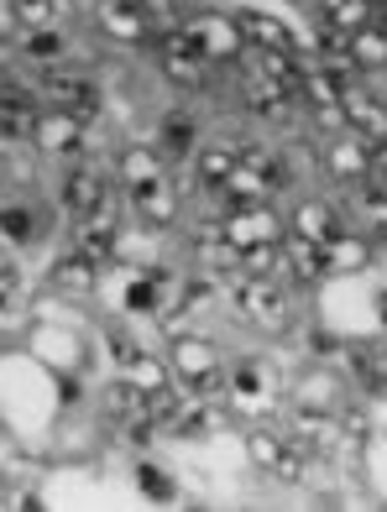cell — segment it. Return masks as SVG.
<instances>
[{
  "instance_id": "1",
  "label": "cell",
  "mask_w": 387,
  "mask_h": 512,
  "mask_svg": "<svg viewBox=\"0 0 387 512\" xmlns=\"http://www.w3.org/2000/svg\"><path fill=\"white\" fill-rule=\"evenodd\" d=\"M173 377L204 392V398H220L225 403V361H220V345L210 335H189V330H173Z\"/></svg>"
},
{
  "instance_id": "2",
  "label": "cell",
  "mask_w": 387,
  "mask_h": 512,
  "mask_svg": "<svg viewBox=\"0 0 387 512\" xmlns=\"http://www.w3.org/2000/svg\"><path fill=\"white\" fill-rule=\"evenodd\" d=\"M283 183H288V157L283 152L241 147V162H236L231 183L220 189V199H225V209H231V204H257V199H272Z\"/></svg>"
},
{
  "instance_id": "3",
  "label": "cell",
  "mask_w": 387,
  "mask_h": 512,
  "mask_svg": "<svg viewBox=\"0 0 387 512\" xmlns=\"http://www.w3.org/2000/svg\"><path fill=\"white\" fill-rule=\"evenodd\" d=\"M231 304L246 324H257L262 335H283L293 324V293H288L283 277H241Z\"/></svg>"
},
{
  "instance_id": "4",
  "label": "cell",
  "mask_w": 387,
  "mask_h": 512,
  "mask_svg": "<svg viewBox=\"0 0 387 512\" xmlns=\"http://www.w3.org/2000/svg\"><path fill=\"white\" fill-rule=\"evenodd\" d=\"M272 403H278V377H272L267 361L241 356L225 366V413L262 418V413H272Z\"/></svg>"
},
{
  "instance_id": "5",
  "label": "cell",
  "mask_w": 387,
  "mask_h": 512,
  "mask_svg": "<svg viewBox=\"0 0 387 512\" xmlns=\"http://www.w3.org/2000/svg\"><path fill=\"white\" fill-rule=\"evenodd\" d=\"M184 37H189V48L204 58V63H241L246 53V32H241V21L236 16H225V11H194L184 16Z\"/></svg>"
},
{
  "instance_id": "6",
  "label": "cell",
  "mask_w": 387,
  "mask_h": 512,
  "mask_svg": "<svg viewBox=\"0 0 387 512\" xmlns=\"http://www.w3.org/2000/svg\"><path fill=\"white\" fill-rule=\"evenodd\" d=\"M215 230H220V241H225V246L246 251V246H262V241H283L288 220H283L267 199H257V204H231V209H220Z\"/></svg>"
},
{
  "instance_id": "7",
  "label": "cell",
  "mask_w": 387,
  "mask_h": 512,
  "mask_svg": "<svg viewBox=\"0 0 387 512\" xmlns=\"http://www.w3.org/2000/svg\"><path fill=\"white\" fill-rule=\"evenodd\" d=\"M42 84V105L48 110H68V115H84V121H95L100 115V105H105V89L89 79V74H79V68H48V74L37 79Z\"/></svg>"
},
{
  "instance_id": "8",
  "label": "cell",
  "mask_w": 387,
  "mask_h": 512,
  "mask_svg": "<svg viewBox=\"0 0 387 512\" xmlns=\"http://www.w3.org/2000/svg\"><path fill=\"white\" fill-rule=\"evenodd\" d=\"M58 204L74 220H89V215H100V209H110V178H105V168H95V162H74V168L58 178Z\"/></svg>"
},
{
  "instance_id": "9",
  "label": "cell",
  "mask_w": 387,
  "mask_h": 512,
  "mask_svg": "<svg viewBox=\"0 0 387 512\" xmlns=\"http://www.w3.org/2000/svg\"><path fill=\"white\" fill-rule=\"evenodd\" d=\"M100 408H105V418L116 429H126L131 439H147L157 424H152V392H142L131 377H121V382H110L105 392H100Z\"/></svg>"
},
{
  "instance_id": "10",
  "label": "cell",
  "mask_w": 387,
  "mask_h": 512,
  "mask_svg": "<svg viewBox=\"0 0 387 512\" xmlns=\"http://www.w3.org/2000/svg\"><path fill=\"white\" fill-rule=\"evenodd\" d=\"M241 68V105H246V115L252 121H267V126H288L293 121V110H299V100L288 95V89H278L267 74H257V68H246V63H236Z\"/></svg>"
},
{
  "instance_id": "11",
  "label": "cell",
  "mask_w": 387,
  "mask_h": 512,
  "mask_svg": "<svg viewBox=\"0 0 387 512\" xmlns=\"http://www.w3.org/2000/svg\"><path fill=\"white\" fill-rule=\"evenodd\" d=\"M95 32L105 42H126V48H147L157 21L147 16V6H131V0H95Z\"/></svg>"
},
{
  "instance_id": "12",
  "label": "cell",
  "mask_w": 387,
  "mask_h": 512,
  "mask_svg": "<svg viewBox=\"0 0 387 512\" xmlns=\"http://www.w3.org/2000/svg\"><path fill=\"white\" fill-rule=\"evenodd\" d=\"M340 121H346V131H356L361 142H382L387 136V100L377 95V89L351 79L346 95H340Z\"/></svg>"
},
{
  "instance_id": "13",
  "label": "cell",
  "mask_w": 387,
  "mask_h": 512,
  "mask_svg": "<svg viewBox=\"0 0 387 512\" xmlns=\"http://www.w3.org/2000/svg\"><path fill=\"white\" fill-rule=\"evenodd\" d=\"M320 162L335 183H367L372 178V142H361L356 131H335L320 152Z\"/></svg>"
},
{
  "instance_id": "14",
  "label": "cell",
  "mask_w": 387,
  "mask_h": 512,
  "mask_svg": "<svg viewBox=\"0 0 387 512\" xmlns=\"http://www.w3.org/2000/svg\"><path fill=\"white\" fill-rule=\"evenodd\" d=\"M288 429H293V445H299L304 455H314V460H325V455H335L340 445H346L330 408H299L288 418Z\"/></svg>"
},
{
  "instance_id": "15",
  "label": "cell",
  "mask_w": 387,
  "mask_h": 512,
  "mask_svg": "<svg viewBox=\"0 0 387 512\" xmlns=\"http://www.w3.org/2000/svg\"><path fill=\"white\" fill-rule=\"evenodd\" d=\"M32 147L42 157H74L84 147V115H68V110H48V105H42V121L32 131Z\"/></svg>"
},
{
  "instance_id": "16",
  "label": "cell",
  "mask_w": 387,
  "mask_h": 512,
  "mask_svg": "<svg viewBox=\"0 0 387 512\" xmlns=\"http://www.w3.org/2000/svg\"><path fill=\"white\" fill-rule=\"evenodd\" d=\"M236 21L246 32V48H278V53H299L304 58V42H299V32H293L283 16H272V11H236Z\"/></svg>"
},
{
  "instance_id": "17",
  "label": "cell",
  "mask_w": 387,
  "mask_h": 512,
  "mask_svg": "<svg viewBox=\"0 0 387 512\" xmlns=\"http://www.w3.org/2000/svg\"><path fill=\"white\" fill-rule=\"evenodd\" d=\"M377 241L372 236H356V230H340V236H330L320 251H325V277H356L372 267V251Z\"/></svg>"
},
{
  "instance_id": "18",
  "label": "cell",
  "mask_w": 387,
  "mask_h": 512,
  "mask_svg": "<svg viewBox=\"0 0 387 512\" xmlns=\"http://www.w3.org/2000/svg\"><path fill=\"white\" fill-rule=\"evenodd\" d=\"M116 246H121V215H116V209H100V215L79 220V241H74V251H84L95 267L116 262Z\"/></svg>"
},
{
  "instance_id": "19",
  "label": "cell",
  "mask_w": 387,
  "mask_h": 512,
  "mask_svg": "<svg viewBox=\"0 0 387 512\" xmlns=\"http://www.w3.org/2000/svg\"><path fill=\"white\" fill-rule=\"evenodd\" d=\"M157 152L168 162H194L199 152V121L189 110H163L157 115Z\"/></svg>"
},
{
  "instance_id": "20",
  "label": "cell",
  "mask_w": 387,
  "mask_h": 512,
  "mask_svg": "<svg viewBox=\"0 0 387 512\" xmlns=\"http://www.w3.org/2000/svg\"><path fill=\"white\" fill-rule=\"evenodd\" d=\"M95 283H100V267L89 262L84 251H63L58 262L48 267V288L63 293V298H89V293H95Z\"/></svg>"
},
{
  "instance_id": "21",
  "label": "cell",
  "mask_w": 387,
  "mask_h": 512,
  "mask_svg": "<svg viewBox=\"0 0 387 512\" xmlns=\"http://www.w3.org/2000/svg\"><path fill=\"white\" fill-rule=\"evenodd\" d=\"M236 162H241V147H236V142H204V147L194 152V178H199V189H204V194H220L225 183H231Z\"/></svg>"
},
{
  "instance_id": "22",
  "label": "cell",
  "mask_w": 387,
  "mask_h": 512,
  "mask_svg": "<svg viewBox=\"0 0 387 512\" xmlns=\"http://www.w3.org/2000/svg\"><path fill=\"white\" fill-rule=\"evenodd\" d=\"M126 199H131V209H136V220L152 225V230H168V225L178 220V194H173V178H157V183H147V189H131Z\"/></svg>"
},
{
  "instance_id": "23",
  "label": "cell",
  "mask_w": 387,
  "mask_h": 512,
  "mask_svg": "<svg viewBox=\"0 0 387 512\" xmlns=\"http://www.w3.org/2000/svg\"><path fill=\"white\" fill-rule=\"evenodd\" d=\"M288 230L293 236H304V241H314V246H325L330 236H340V204H330V199H304L299 209H293V220H288Z\"/></svg>"
},
{
  "instance_id": "24",
  "label": "cell",
  "mask_w": 387,
  "mask_h": 512,
  "mask_svg": "<svg viewBox=\"0 0 387 512\" xmlns=\"http://www.w3.org/2000/svg\"><path fill=\"white\" fill-rule=\"evenodd\" d=\"M116 178L126 183V194L131 189H147V183H157V178H168V157L157 152V147H121L116 152Z\"/></svg>"
},
{
  "instance_id": "25",
  "label": "cell",
  "mask_w": 387,
  "mask_h": 512,
  "mask_svg": "<svg viewBox=\"0 0 387 512\" xmlns=\"http://www.w3.org/2000/svg\"><path fill=\"white\" fill-rule=\"evenodd\" d=\"M351 215L361 236L387 241V183H351Z\"/></svg>"
},
{
  "instance_id": "26",
  "label": "cell",
  "mask_w": 387,
  "mask_h": 512,
  "mask_svg": "<svg viewBox=\"0 0 387 512\" xmlns=\"http://www.w3.org/2000/svg\"><path fill=\"white\" fill-rule=\"evenodd\" d=\"M168 288H173V272H163V267H147V272H136L131 283H126L121 309H126V314H157V309L168 304Z\"/></svg>"
},
{
  "instance_id": "27",
  "label": "cell",
  "mask_w": 387,
  "mask_h": 512,
  "mask_svg": "<svg viewBox=\"0 0 387 512\" xmlns=\"http://www.w3.org/2000/svg\"><path fill=\"white\" fill-rule=\"evenodd\" d=\"M377 21V0H320V27L356 37L361 27Z\"/></svg>"
},
{
  "instance_id": "28",
  "label": "cell",
  "mask_w": 387,
  "mask_h": 512,
  "mask_svg": "<svg viewBox=\"0 0 387 512\" xmlns=\"http://www.w3.org/2000/svg\"><path fill=\"white\" fill-rule=\"evenodd\" d=\"M283 272L293 277V283H320L325 277V251L304 241V236H288L283 241Z\"/></svg>"
},
{
  "instance_id": "29",
  "label": "cell",
  "mask_w": 387,
  "mask_h": 512,
  "mask_svg": "<svg viewBox=\"0 0 387 512\" xmlns=\"http://www.w3.org/2000/svg\"><path fill=\"white\" fill-rule=\"evenodd\" d=\"M351 63H356V74H387V27H361L351 37Z\"/></svg>"
},
{
  "instance_id": "30",
  "label": "cell",
  "mask_w": 387,
  "mask_h": 512,
  "mask_svg": "<svg viewBox=\"0 0 387 512\" xmlns=\"http://www.w3.org/2000/svg\"><path fill=\"white\" fill-rule=\"evenodd\" d=\"M21 58L42 63V68H58V63L68 58V32H58V27H32L27 37H21Z\"/></svg>"
},
{
  "instance_id": "31",
  "label": "cell",
  "mask_w": 387,
  "mask_h": 512,
  "mask_svg": "<svg viewBox=\"0 0 387 512\" xmlns=\"http://www.w3.org/2000/svg\"><path fill=\"white\" fill-rule=\"evenodd\" d=\"M126 377L142 387V392H152V398H157V392L173 387V366H168L163 356H152V351H136V356L126 361Z\"/></svg>"
},
{
  "instance_id": "32",
  "label": "cell",
  "mask_w": 387,
  "mask_h": 512,
  "mask_svg": "<svg viewBox=\"0 0 387 512\" xmlns=\"http://www.w3.org/2000/svg\"><path fill=\"white\" fill-rule=\"evenodd\" d=\"M288 445H293V439H283L278 429H246V455H252V465H262V471L272 476V465H278L283 455H288Z\"/></svg>"
},
{
  "instance_id": "33",
  "label": "cell",
  "mask_w": 387,
  "mask_h": 512,
  "mask_svg": "<svg viewBox=\"0 0 387 512\" xmlns=\"http://www.w3.org/2000/svg\"><path fill=\"white\" fill-rule=\"evenodd\" d=\"M283 272V241H262L241 251V277H278Z\"/></svg>"
},
{
  "instance_id": "34",
  "label": "cell",
  "mask_w": 387,
  "mask_h": 512,
  "mask_svg": "<svg viewBox=\"0 0 387 512\" xmlns=\"http://www.w3.org/2000/svg\"><path fill=\"white\" fill-rule=\"evenodd\" d=\"M58 16H63V0H16L21 32H32V27H58Z\"/></svg>"
},
{
  "instance_id": "35",
  "label": "cell",
  "mask_w": 387,
  "mask_h": 512,
  "mask_svg": "<svg viewBox=\"0 0 387 512\" xmlns=\"http://www.w3.org/2000/svg\"><path fill=\"white\" fill-rule=\"evenodd\" d=\"M0 236L11 246H27L32 241V204H0Z\"/></svg>"
},
{
  "instance_id": "36",
  "label": "cell",
  "mask_w": 387,
  "mask_h": 512,
  "mask_svg": "<svg viewBox=\"0 0 387 512\" xmlns=\"http://www.w3.org/2000/svg\"><path fill=\"white\" fill-rule=\"evenodd\" d=\"M136 481H142V492H147L152 502H173V497H178V486L157 471V465H136Z\"/></svg>"
},
{
  "instance_id": "37",
  "label": "cell",
  "mask_w": 387,
  "mask_h": 512,
  "mask_svg": "<svg viewBox=\"0 0 387 512\" xmlns=\"http://www.w3.org/2000/svg\"><path fill=\"white\" fill-rule=\"evenodd\" d=\"M335 424H340V439H346V445H361V439H367V413L361 408H340Z\"/></svg>"
},
{
  "instance_id": "38",
  "label": "cell",
  "mask_w": 387,
  "mask_h": 512,
  "mask_svg": "<svg viewBox=\"0 0 387 512\" xmlns=\"http://www.w3.org/2000/svg\"><path fill=\"white\" fill-rule=\"evenodd\" d=\"M16 293H21V272L11 262H0V324L11 319V304H16Z\"/></svg>"
},
{
  "instance_id": "39",
  "label": "cell",
  "mask_w": 387,
  "mask_h": 512,
  "mask_svg": "<svg viewBox=\"0 0 387 512\" xmlns=\"http://www.w3.org/2000/svg\"><path fill=\"white\" fill-rule=\"evenodd\" d=\"M11 32H21V21H16V0H0V42H6Z\"/></svg>"
},
{
  "instance_id": "40",
  "label": "cell",
  "mask_w": 387,
  "mask_h": 512,
  "mask_svg": "<svg viewBox=\"0 0 387 512\" xmlns=\"http://www.w3.org/2000/svg\"><path fill=\"white\" fill-rule=\"evenodd\" d=\"M110 356H116V361H121V366H126V361H131V356H136V345H131V340H126V335H121V330H110Z\"/></svg>"
},
{
  "instance_id": "41",
  "label": "cell",
  "mask_w": 387,
  "mask_h": 512,
  "mask_svg": "<svg viewBox=\"0 0 387 512\" xmlns=\"http://www.w3.org/2000/svg\"><path fill=\"white\" fill-rule=\"evenodd\" d=\"M372 178L387 183V136H382V142H372Z\"/></svg>"
},
{
  "instance_id": "42",
  "label": "cell",
  "mask_w": 387,
  "mask_h": 512,
  "mask_svg": "<svg viewBox=\"0 0 387 512\" xmlns=\"http://www.w3.org/2000/svg\"><path fill=\"white\" fill-rule=\"evenodd\" d=\"M377 319H382V330H387V288L377 293Z\"/></svg>"
},
{
  "instance_id": "43",
  "label": "cell",
  "mask_w": 387,
  "mask_h": 512,
  "mask_svg": "<svg viewBox=\"0 0 387 512\" xmlns=\"http://www.w3.org/2000/svg\"><path fill=\"white\" fill-rule=\"evenodd\" d=\"M178 6H199V11H204V0H178Z\"/></svg>"
},
{
  "instance_id": "44",
  "label": "cell",
  "mask_w": 387,
  "mask_h": 512,
  "mask_svg": "<svg viewBox=\"0 0 387 512\" xmlns=\"http://www.w3.org/2000/svg\"><path fill=\"white\" fill-rule=\"evenodd\" d=\"M382 377H387V345H382Z\"/></svg>"
},
{
  "instance_id": "45",
  "label": "cell",
  "mask_w": 387,
  "mask_h": 512,
  "mask_svg": "<svg viewBox=\"0 0 387 512\" xmlns=\"http://www.w3.org/2000/svg\"><path fill=\"white\" fill-rule=\"evenodd\" d=\"M0 89H6V68H0Z\"/></svg>"
}]
</instances>
